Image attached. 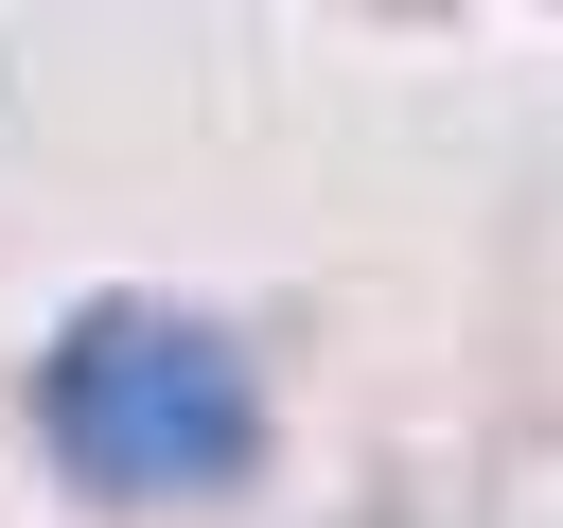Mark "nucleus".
<instances>
[{"label": "nucleus", "instance_id": "obj_1", "mask_svg": "<svg viewBox=\"0 0 563 528\" xmlns=\"http://www.w3.org/2000/svg\"><path fill=\"white\" fill-rule=\"evenodd\" d=\"M35 422H53V458H70L88 493H229L246 440H264V387H246V352H229L211 317H176V299H88V317L53 334V370H35Z\"/></svg>", "mask_w": 563, "mask_h": 528}]
</instances>
